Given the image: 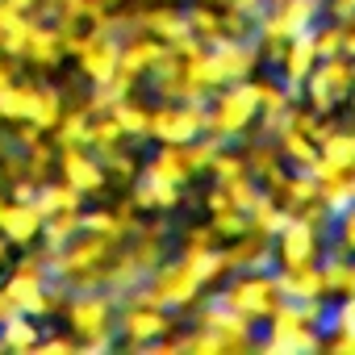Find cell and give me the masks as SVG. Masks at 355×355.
I'll use <instances>...</instances> for the list:
<instances>
[{
  "mask_svg": "<svg viewBox=\"0 0 355 355\" xmlns=\"http://www.w3.org/2000/svg\"><path fill=\"white\" fill-rule=\"evenodd\" d=\"M201 288L205 284L193 272V263L189 259H175V263H159L142 280V288H138L134 301H146V305H159V309H193L197 297H201Z\"/></svg>",
  "mask_w": 355,
  "mask_h": 355,
  "instance_id": "7a4b0ae2",
  "label": "cell"
},
{
  "mask_svg": "<svg viewBox=\"0 0 355 355\" xmlns=\"http://www.w3.org/2000/svg\"><path fill=\"white\" fill-rule=\"evenodd\" d=\"M117 343V330H105V334H92V338H80V351H109Z\"/></svg>",
  "mask_w": 355,
  "mask_h": 355,
  "instance_id": "c3c4849f",
  "label": "cell"
},
{
  "mask_svg": "<svg viewBox=\"0 0 355 355\" xmlns=\"http://www.w3.org/2000/svg\"><path fill=\"white\" fill-rule=\"evenodd\" d=\"M26 121H34L38 130H55L59 121H63V101H59V92H51V88H38L34 92V105H30V117Z\"/></svg>",
  "mask_w": 355,
  "mask_h": 355,
  "instance_id": "f546056e",
  "label": "cell"
},
{
  "mask_svg": "<svg viewBox=\"0 0 355 355\" xmlns=\"http://www.w3.org/2000/svg\"><path fill=\"white\" fill-rule=\"evenodd\" d=\"M34 84H9L5 92H0V113H5V117H13V121H26L30 117V105H34Z\"/></svg>",
  "mask_w": 355,
  "mask_h": 355,
  "instance_id": "d590c367",
  "label": "cell"
},
{
  "mask_svg": "<svg viewBox=\"0 0 355 355\" xmlns=\"http://www.w3.org/2000/svg\"><path fill=\"white\" fill-rule=\"evenodd\" d=\"M117 330H121V338H125L130 347L142 351V347H150L155 338L171 334L175 322H171V309H159V305H146V301H130L125 313H121V322H117Z\"/></svg>",
  "mask_w": 355,
  "mask_h": 355,
  "instance_id": "9c48e42d",
  "label": "cell"
},
{
  "mask_svg": "<svg viewBox=\"0 0 355 355\" xmlns=\"http://www.w3.org/2000/svg\"><path fill=\"white\" fill-rule=\"evenodd\" d=\"M55 138H59V146H88L92 142V117L84 109L63 113V121L55 125Z\"/></svg>",
  "mask_w": 355,
  "mask_h": 355,
  "instance_id": "4dcf8cb0",
  "label": "cell"
},
{
  "mask_svg": "<svg viewBox=\"0 0 355 355\" xmlns=\"http://www.w3.org/2000/svg\"><path fill=\"white\" fill-rule=\"evenodd\" d=\"M343 167H355V130H334L322 142V155H318V163L309 171L318 175V180H330V175L343 171Z\"/></svg>",
  "mask_w": 355,
  "mask_h": 355,
  "instance_id": "e0dca14e",
  "label": "cell"
},
{
  "mask_svg": "<svg viewBox=\"0 0 355 355\" xmlns=\"http://www.w3.org/2000/svg\"><path fill=\"white\" fill-rule=\"evenodd\" d=\"M313 46H318V59H334L343 55V21H318L313 26Z\"/></svg>",
  "mask_w": 355,
  "mask_h": 355,
  "instance_id": "74e56055",
  "label": "cell"
},
{
  "mask_svg": "<svg viewBox=\"0 0 355 355\" xmlns=\"http://www.w3.org/2000/svg\"><path fill=\"white\" fill-rule=\"evenodd\" d=\"M276 142H280V155H284V163L288 167H313L318 163V155H322V146L305 134V130H297V125H288V130H280L276 134Z\"/></svg>",
  "mask_w": 355,
  "mask_h": 355,
  "instance_id": "44dd1931",
  "label": "cell"
},
{
  "mask_svg": "<svg viewBox=\"0 0 355 355\" xmlns=\"http://www.w3.org/2000/svg\"><path fill=\"white\" fill-rule=\"evenodd\" d=\"M42 234H46V251H63L76 234H84V209L51 214V218H46V226H42Z\"/></svg>",
  "mask_w": 355,
  "mask_h": 355,
  "instance_id": "7402d4cb",
  "label": "cell"
},
{
  "mask_svg": "<svg viewBox=\"0 0 355 355\" xmlns=\"http://www.w3.org/2000/svg\"><path fill=\"white\" fill-rule=\"evenodd\" d=\"M109 117L121 125V134L125 138H150V109L146 105H138V101H117L113 109H109Z\"/></svg>",
  "mask_w": 355,
  "mask_h": 355,
  "instance_id": "d4e9b609",
  "label": "cell"
},
{
  "mask_svg": "<svg viewBox=\"0 0 355 355\" xmlns=\"http://www.w3.org/2000/svg\"><path fill=\"white\" fill-rule=\"evenodd\" d=\"M171 46L167 42H159V38H150V34H130V38H121V67L130 71V76H150V67L167 55Z\"/></svg>",
  "mask_w": 355,
  "mask_h": 355,
  "instance_id": "2e32d148",
  "label": "cell"
},
{
  "mask_svg": "<svg viewBox=\"0 0 355 355\" xmlns=\"http://www.w3.org/2000/svg\"><path fill=\"white\" fill-rule=\"evenodd\" d=\"M272 280H276V288H280L284 301L330 297V293H326V276H322V259H318V263H301V268H276Z\"/></svg>",
  "mask_w": 355,
  "mask_h": 355,
  "instance_id": "7c38bea8",
  "label": "cell"
},
{
  "mask_svg": "<svg viewBox=\"0 0 355 355\" xmlns=\"http://www.w3.org/2000/svg\"><path fill=\"white\" fill-rule=\"evenodd\" d=\"M46 226V214L38 209V201H13V205H0V230L13 243H34Z\"/></svg>",
  "mask_w": 355,
  "mask_h": 355,
  "instance_id": "4fadbf2b",
  "label": "cell"
},
{
  "mask_svg": "<svg viewBox=\"0 0 355 355\" xmlns=\"http://www.w3.org/2000/svg\"><path fill=\"white\" fill-rule=\"evenodd\" d=\"M9 84H13V80H9V71H5V67H0V92H5Z\"/></svg>",
  "mask_w": 355,
  "mask_h": 355,
  "instance_id": "f5cc1de1",
  "label": "cell"
},
{
  "mask_svg": "<svg viewBox=\"0 0 355 355\" xmlns=\"http://www.w3.org/2000/svg\"><path fill=\"white\" fill-rule=\"evenodd\" d=\"M222 301L234 305L239 313H247L251 322H268V313H272L284 297H280L272 272H234V276H226Z\"/></svg>",
  "mask_w": 355,
  "mask_h": 355,
  "instance_id": "8992f818",
  "label": "cell"
},
{
  "mask_svg": "<svg viewBox=\"0 0 355 355\" xmlns=\"http://www.w3.org/2000/svg\"><path fill=\"white\" fill-rule=\"evenodd\" d=\"M330 330H351L355 334V293L338 297V305H330Z\"/></svg>",
  "mask_w": 355,
  "mask_h": 355,
  "instance_id": "ee69618b",
  "label": "cell"
},
{
  "mask_svg": "<svg viewBox=\"0 0 355 355\" xmlns=\"http://www.w3.org/2000/svg\"><path fill=\"white\" fill-rule=\"evenodd\" d=\"M101 163H105V171L109 175H117V180H134L138 175V167H134V159L117 146V150H109V155H101Z\"/></svg>",
  "mask_w": 355,
  "mask_h": 355,
  "instance_id": "7bdbcfd3",
  "label": "cell"
},
{
  "mask_svg": "<svg viewBox=\"0 0 355 355\" xmlns=\"http://www.w3.org/2000/svg\"><path fill=\"white\" fill-rule=\"evenodd\" d=\"M268 5H276V0H268Z\"/></svg>",
  "mask_w": 355,
  "mask_h": 355,
  "instance_id": "9f6ffc18",
  "label": "cell"
},
{
  "mask_svg": "<svg viewBox=\"0 0 355 355\" xmlns=\"http://www.w3.org/2000/svg\"><path fill=\"white\" fill-rule=\"evenodd\" d=\"M180 197H184V189L180 184H167V180H159V175H138L134 180V193H130V205L134 209H155V214H163V209H175L180 205Z\"/></svg>",
  "mask_w": 355,
  "mask_h": 355,
  "instance_id": "9a60e30c",
  "label": "cell"
},
{
  "mask_svg": "<svg viewBox=\"0 0 355 355\" xmlns=\"http://www.w3.org/2000/svg\"><path fill=\"white\" fill-rule=\"evenodd\" d=\"M138 30L142 34H150V38H159V42H180L184 34H193L189 30V13H180V9H171L167 0L163 5H155V9H142L138 13Z\"/></svg>",
  "mask_w": 355,
  "mask_h": 355,
  "instance_id": "5bb4252c",
  "label": "cell"
},
{
  "mask_svg": "<svg viewBox=\"0 0 355 355\" xmlns=\"http://www.w3.org/2000/svg\"><path fill=\"white\" fill-rule=\"evenodd\" d=\"M180 259H189V263H193V272L201 276V284H205V288H209V284H222V280L230 276L222 247H209V251H197V255H180Z\"/></svg>",
  "mask_w": 355,
  "mask_h": 355,
  "instance_id": "f1b7e54d",
  "label": "cell"
},
{
  "mask_svg": "<svg viewBox=\"0 0 355 355\" xmlns=\"http://www.w3.org/2000/svg\"><path fill=\"white\" fill-rule=\"evenodd\" d=\"M343 55H347V59H355V17H351V21H343Z\"/></svg>",
  "mask_w": 355,
  "mask_h": 355,
  "instance_id": "f907efd6",
  "label": "cell"
},
{
  "mask_svg": "<svg viewBox=\"0 0 355 355\" xmlns=\"http://www.w3.org/2000/svg\"><path fill=\"white\" fill-rule=\"evenodd\" d=\"M326 351H343V355H355V334L351 330H334L330 338H322Z\"/></svg>",
  "mask_w": 355,
  "mask_h": 355,
  "instance_id": "7dc6e473",
  "label": "cell"
},
{
  "mask_svg": "<svg viewBox=\"0 0 355 355\" xmlns=\"http://www.w3.org/2000/svg\"><path fill=\"white\" fill-rule=\"evenodd\" d=\"M146 175H159V180H167V184H189L193 180V167H189V159H184V146H175V142H159V150H155V159L142 167Z\"/></svg>",
  "mask_w": 355,
  "mask_h": 355,
  "instance_id": "ac0fdd59",
  "label": "cell"
},
{
  "mask_svg": "<svg viewBox=\"0 0 355 355\" xmlns=\"http://www.w3.org/2000/svg\"><path fill=\"white\" fill-rule=\"evenodd\" d=\"M222 146H226V142H222L218 134H209V130H205V134H197L193 142H184V159H189L193 175H197V171H209V163L218 159V150H222Z\"/></svg>",
  "mask_w": 355,
  "mask_h": 355,
  "instance_id": "1f68e13d",
  "label": "cell"
},
{
  "mask_svg": "<svg viewBox=\"0 0 355 355\" xmlns=\"http://www.w3.org/2000/svg\"><path fill=\"white\" fill-rule=\"evenodd\" d=\"M101 5H117V0H101Z\"/></svg>",
  "mask_w": 355,
  "mask_h": 355,
  "instance_id": "db71d44e",
  "label": "cell"
},
{
  "mask_svg": "<svg viewBox=\"0 0 355 355\" xmlns=\"http://www.w3.org/2000/svg\"><path fill=\"white\" fill-rule=\"evenodd\" d=\"M209 226H214V234H218L222 243H230V239H239V234H247V230H251V214H247V209H239V205H230V209L209 214Z\"/></svg>",
  "mask_w": 355,
  "mask_h": 355,
  "instance_id": "d6a6232c",
  "label": "cell"
},
{
  "mask_svg": "<svg viewBox=\"0 0 355 355\" xmlns=\"http://www.w3.org/2000/svg\"><path fill=\"white\" fill-rule=\"evenodd\" d=\"M189 30H193L197 38L214 42V38H222V13L209 5V0H197V5L189 9Z\"/></svg>",
  "mask_w": 355,
  "mask_h": 355,
  "instance_id": "836d02e7",
  "label": "cell"
},
{
  "mask_svg": "<svg viewBox=\"0 0 355 355\" xmlns=\"http://www.w3.org/2000/svg\"><path fill=\"white\" fill-rule=\"evenodd\" d=\"M259 117V80H239L226 84L209 96V134H218L222 142L243 138Z\"/></svg>",
  "mask_w": 355,
  "mask_h": 355,
  "instance_id": "6da1fadb",
  "label": "cell"
},
{
  "mask_svg": "<svg viewBox=\"0 0 355 355\" xmlns=\"http://www.w3.org/2000/svg\"><path fill=\"white\" fill-rule=\"evenodd\" d=\"M0 326H5V347L30 351V347H38V343H42V334H38V322H30V313H26V309H17L13 318H5Z\"/></svg>",
  "mask_w": 355,
  "mask_h": 355,
  "instance_id": "83f0119b",
  "label": "cell"
},
{
  "mask_svg": "<svg viewBox=\"0 0 355 355\" xmlns=\"http://www.w3.org/2000/svg\"><path fill=\"white\" fill-rule=\"evenodd\" d=\"M226 9H234V13H243V17L259 21V17L268 13V0H226Z\"/></svg>",
  "mask_w": 355,
  "mask_h": 355,
  "instance_id": "bcb514c9",
  "label": "cell"
},
{
  "mask_svg": "<svg viewBox=\"0 0 355 355\" xmlns=\"http://www.w3.org/2000/svg\"><path fill=\"white\" fill-rule=\"evenodd\" d=\"M243 155H247V171L255 175L259 184H272L276 175L284 171V155H280V142H272V138H259V142H251Z\"/></svg>",
  "mask_w": 355,
  "mask_h": 355,
  "instance_id": "ffe728a7",
  "label": "cell"
},
{
  "mask_svg": "<svg viewBox=\"0 0 355 355\" xmlns=\"http://www.w3.org/2000/svg\"><path fill=\"white\" fill-rule=\"evenodd\" d=\"M259 38H214L209 51H205V84L218 92L226 84H239V80H251L255 67H259Z\"/></svg>",
  "mask_w": 355,
  "mask_h": 355,
  "instance_id": "3957f363",
  "label": "cell"
},
{
  "mask_svg": "<svg viewBox=\"0 0 355 355\" xmlns=\"http://www.w3.org/2000/svg\"><path fill=\"white\" fill-rule=\"evenodd\" d=\"M355 96V59L334 55V59H318V67L305 80V101L309 109H318L322 117L334 113L343 101Z\"/></svg>",
  "mask_w": 355,
  "mask_h": 355,
  "instance_id": "277c9868",
  "label": "cell"
},
{
  "mask_svg": "<svg viewBox=\"0 0 355 355\" xmlns=\"http://www.w3.org/2000/svg\"><path fill=\"white\" fill-rule=\"evenodd\" d=\"M326 13L334 21H351L355 17V0H326Z\"/></svg>",
  "mask_w": 355,
  "mask_h": 355,
  "instance_id": "681fc988",
  "label": "cell"
},
{
  "mask_svg": "<svg viewBox=\"0 0 355 355\" xmlns=\"http://www.w3.org/2000/svg\"><path fill=\"white\" fill-rule=\"evenodd\" d=\"M209 5H218V0H209Z\"/></svg>",
  "mask_w": 355,
  "mask_h": 355,
  "instance_id": "11a10c76",
  "label": "cell"
},
{
  "mask_svg": "<svg viewBox=\"0 0 355 355\" xmlns=\"http://www.w3.org/2000/svg\"><path fill=\"white\" fill-rule=\"evenodd\" d=\"M272 247H276V268H301V263H318V259H322L326 234H322L318 226L293 218V222L272 239Z\"/></svg>",
  "mask_w": 355,
  "mask_h": 355,
  "instance_id": "ba28073f",
  "label": "cell"
},
{
  "mask_svg": "<svg viewBox=\"0 0 355 355\" xmlns=\"http://www.w3.org/2000/svg\"><path fill=\"white\" fill-rule=\"evenodd\" d=\"M280 351H284V355H293V351H322V334H318V326H301L297 334H288V338L280 343Z\"/></svg>",
  "mask_w": 355,
  "mask_h": 355,
  "instance_id": "60d3db41",
  "label": "cell"
},
{
  "mask_svg": "<svg viewBox=\"0 0 355 355\" xmlns=\"http://www.w3.org/2000/svg\"><path fill=\"white\" fill-rule=\"evenodd\" d=\"M34 30H38V21H34V17H17V21L5 30V51H9V55H26V46H30Z\"/></svg>",
  "mask_w": 355,
  "mask_h": 355,
  "instance_id": "f35d334b",
  "label": "cell"
},
{
  "mask_svg": "<svg viewBox=\"0 0 355 355\" xmlns=\"http://www.w3.org/2000/svg\"><path fill=\"white\" fill-rule=\"evenodd\" d=\"M313 67H318V46H313V30H305V34L288 38L284 59L276 63V76L284 80L288 101H301V96H305V80H309Z\"/></svg>",
  "mask_w": 355,
  "mask_h": 355,
  "instance_id": "30bf717a",
  "label": "cell"
},
{
  "mask_svg": "<svg viewBox=\"0 0 355 355\" xmlns=\"http://www.w3.org/2000/svg\"><path fill=\"white\" fill-rule=\"evenodd\" d=\"M38 209L51 218V214H67V209H80V201H84V193L80 189H71L67 180H59V184H38Z\"/></svg>",
  "mask_w": 355,
  "mask_h": 355,
  "instance_id": "484cf974",
  "label": "cell"
},
{
  "mask_svg": "<svg viewBox=\"0 0 355 355\" xmlns=\"http://www.w3.org/2000/svg\"><path fill=\"white\" fill-rule=\"evenodd\" d=\"M322 205L330 209V214H343L347 205H355V167H343V171H334L330 180H322Z\"/></svg>",
  "mask_w": 355,
  "mask_h": 355,
  "instance_id": "603a6c76",
  "label": "cell"
},
{
  "mask_svg": "<svg viewBox=\"0 0 355 355\" xmlns=\"http://www.w3.org/2000/svg\"><path fill=\"white\" fill-rule=\"evenodd\" d=\"M222 34L226 38H255V21L243 17V13H234V9H226L222 13Z\"/></svg>",
  "mask_w": 355,
  "mask_h": 355,
  "instance_id": "f6af8a7d",
  "label": "cell"
},
{
  "mask_svg": "<svg viewBox=\"0 0 355 355\" xmlns=\"http://www.w3.org/2000/svg\"><path fill=\"white\" fill-rule=\"evenodd\" d=\"M121 142H125L121 125H117L109 113H96V117H92V142H88V146H92L96 155H109V150H117Z\"/></svg>",
  "mask_w": 355,
  "mask_h": 355,
  "instance_id": "e575fe53",
  "label": "cell"
},
{
  "mask_svg": "<svg viewBox=\"0 0 355 355\" xmlns=\"http://www.w3.org/2000/svg\"><path fill=\"white\" fill-rule=\"evenodd\" d=\"M222 239L214 234V226H197V230H189L184 234V243H180V255H197V251H209V247H218Z\"/></svg>",
  "mask_w": 355,
  "mask_h": 355,
  "instance_id": "b9f144b4",
  "label": "cell"
},
{
  "mask_svg": "<svg viewBox=\"0 0 355 355\" xmlns=\"http://www.w3.org/2000/svg\"><path fill=\"white\" fill-rule=\"evenodd\" d=\"M222 189H226V197L239 205V209H251L259 197H263V189H259V180L251 171H243V175H234V180H222Z\"/></svg>",
  "mask_w": 355,
  "mask_h": 355,
  "instance_id": "8d00e7d4",
  "label": "cell"
},
{
  "mask_svg": "<svg viewBox=\"0 0 355 355\" xmlns=\"http://www.w3.org/2000/svg\"><path fill=\"white\" fill-rule=\"evenodd\" d=\"M42 351H80V338H51V343H42Z\"/></svg>",
  "mask_w": 355,
  "mask_h": 355,
  "instance_id": "816d5d0a",
  "label": "cell"
},
{
  "mask_svg": "<svg viewBox=\"0 0 355 355\" xmlns=\"http://www.w3.org/2000/svg\"><path fill=\"white\" fill-rule=\"evenodd\" d=\"M209 171L218 175V184H222V180H234V175H243V171H247V155H239V150H226V146H222V150H218V159L209 163Z\"/></svg>",
  "mask_w": 355,
  "mask_h": 355,
  "instance_id": "ab89813d",
  "label": "cell"
},
{
  "mask_svg": "<svg viewBox=\"0 0 355 355\" xmlns=\"http://www.w3.org/2000/svg\"><path fill=\"white\" fill-rule=\"evenodd\" d=\"M67 322H71V334H76V338H92V334L117 330V301H113L109 293L84 288V293L71 297V305H67Z\"/></svg>",
  "mask_w": 355,
  "mask_h": 355,
  "instance_id": "52a82bcc",
  "label": "cell"
},
{
  "mask_svg": "<svg viewBox=\"0 0 355 355\" xmlns=\"http://www.w3.org/2000/svg\"><path fill=\"white\" fill-rule=\"evenodd\" d=\"M59 167H63V180L71 189H80L84 197H96L109 184V171H105V163H101V155L92 146H63Z\"/></svg>",
  "mask_w": 355,
  "mask_h": 355,
  "instance_id": "8fae6325",
  "label": "cell"
},
{
  "mask_svg": "<svg viewBox=\"0 0 355 355\" xmlns=\"http://www.w3.org/2000/svg\"><path fill=\"white\" fill-rule=\"evenodd\" d=\"M247 214H251V230H255V234H263V239H276V234L293 222V209H288L280 197H272V193H263Z\"/></svg>",
  "mask_w": 355,
  "mask_h": 355,
  "instance_id": "d6986e66",
  "label": "cell"
},
{
  "mask_svg": "<svg viewBox=\"0 0 355 355\" xmlns=\"http://www.w3.org/2000/svg\"><path fill=\"white\" fill-rule=\"evenodd\" d=\"M209 130V101H167L150 109V138L184 146Z\"/></svg>",
  "mask_w": 355,
  "mask_h": 355,
  "instance_id": "5b68a950",
  "label": "cell"
},
{
  "mask_svg": "<svg viewBox=\"0 0 355 355\" xmlns=\"http://www.w3.org/2000/svg\"><path fill=\"white\" fill-rule=\"evenodd\" d=\"M322 276H326V293L351 297L355 293V255H322Z\"/></svg>",
  "mask_w": 355,
  "mask_h": 355,
  "instance_id": "cb8c5ba5",
  "label": "cell"
},
{
  "mask_svg": "<svg viewBox=\"0 0 355 355\" xmlns=\"http://www.w3.org/2000/svg\"><path fill=\"white\" fill-rule=\"evenodd\" d=\"M63 51H67V34L63 30H34V38H30V46H26V55L34 59V63H59L63 59Z\"/></svg>",
  "mask_w": 355,
  "mask_h": 355,
  "instance_id": "4316f807",
  "label": "cell"
}]
</instances>
